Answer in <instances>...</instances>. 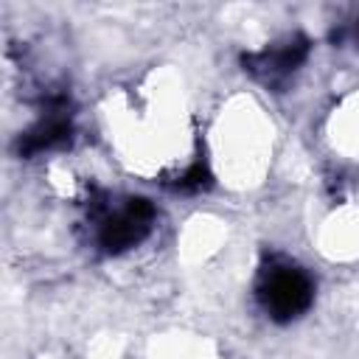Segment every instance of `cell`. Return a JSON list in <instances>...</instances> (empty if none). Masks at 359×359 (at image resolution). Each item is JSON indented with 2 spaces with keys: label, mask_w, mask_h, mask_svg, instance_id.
Masks as SVG:
<instances>
[{
  "label": "cell",
  "mask_w": 359,
  "mask_h": 359,
  "mask_svg": "<svg viewBox=\"0 0 359 359\" xmlns=\"http://www.w3.org/2000/svg\"><path fill=\"white\" fill-rule=\"evenodd\" d=\"M258 297L275 320H292L311 306L314 283L303 269L292 264H272L261 278Z\"/></svg>",
  "instance_id": "1"
},
{
  "label": "cell",
  "mask_w": 359,
  "mask_h": 359,
  "mask_svg": "<svg viewBox=\"0 0 359 359\" xmlns=\"http://www.w3.org/2000/svg\"><path fill=\"white\" fill-rule=\"evenodd\" d=\"M70 137V123L62 115H48L45 121H39L28 135H25V151H45L53 146H62Z\"/></svg>",
  "instance_id": "4"
},
{
  "label": "cell",
  "mask_w": 359,
  "mask_h": 359,
  "mask_svg": "<svg viewBox=\"0 0 359 359\" xmlns=\"http://www.w3.org/2000/svg\"><path fill=\"white\" fill-rule=\"evenodd\" d=\"M151 219H154V208L149 199H129L126 208H121L118 213L107 216L101 230H98V241L104 250L109 252H121V250H129L135 247L151 227Z\"/></svg>",
  "instance_id": "2"
},
{
  "label": "cell",
  "mask_w": 359,
  "mask_h": 359,
  "mask_svg": "<svg viewBox=\"0 0 359 359\" xmlns=\"http://www.w3.org/2000/svg\"><path fill=\"white\" fill-rule=\"evenodd\" d=\"M309 53V42L294 36V39H286L283 45L272 48V50H264L255 56V70H261L264 76L269 79H278V76H286L292 73Z\"/></svg>",
  "instance_id": "3"
}]
</instances>
